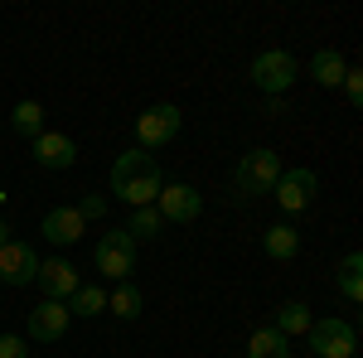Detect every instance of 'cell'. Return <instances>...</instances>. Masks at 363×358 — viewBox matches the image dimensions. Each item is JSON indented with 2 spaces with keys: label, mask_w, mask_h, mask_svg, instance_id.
Returning a JSON list of instances; mask_svg holds the SVG:
<instances>
[{
  "label": "cell",
  "mask_w": 363,
  "mask_h": 358,
  "mask_svg": "<svg viewBox=\"0 0 363 358\" xmlns=\"http://www.w3.org/2000/svg\"><path fill=\"white\" fill-rule=\"evenodd\" d=\"M344 73H349V63H344L339 49H320V54L310 58V78H315L320 87H339V83H344Z\"/></svg>",
  "instance_id": "15"
},
{
  "label": "cell",
  "mask_w": 363,
  "mask_h": 358,
  "mask_svg": "<svg viewBox=\"0 0 363 358\" xmlns=\"http://www.w3.org/2000/svg\"><path fill=\"white\" fill-rule=\"evenodd\" d=\"M34 160L44 169H73L78 165V145H73V136H63V131H44V136L34 140Z\"/></svg>",
  "instance_id": "13"
},
{
  "label": "cell",
  "mask_w": 363,
  "mask_h": 358,
  "mask_svg": "<svg viewBox=\"0 0 363 358\" xmlns=\"http://www.w3.org/2000/svg\"><path fill=\"white\" fill-rule=\"evenodd\" d=\"M39 233L54 242V247H73V242H83V233H87V223L78 218V208H49L44 213V223H39Z\"/></svg>",
  "instance_id": "12"
},
{
  "label": "cell",
  "mask_w": 363,
  "mask_h": 358,
  "mask_svg": "<svg viewBox=\"0 0 363 358\" xmlns=\"http://www.w3.org/2000/svg\"><path fill=\"white\" fill-rule=\"evenodd\" d=\"M262 247L272 262H296V252H301V233L291 228V223H272L267 233H262Z\"/></svg>",
  "instance_id": "14"
},
{
  "label": "cell",
  "mask_w": 363,
  "mask_h": 358,
  "mask_svg": "<svg viewBox=\"0 0 363 358\" xmlns=\"http://www.w3.org/2000/svg\"><path fill=\"white\" fill-rule=\"evenodd\" d=\"M160 165L150 160V155H140V150H126V155H116L112 165V194L116 198H126L131 208H150L155 203V194H160Z\"/></svg>",
  "instance_id": "1"
},
{
  "label": "cell",
  "mask_w": 363,
  "mask_h": 358,
  "mask_svg": "<svg viewBox=\"0 0 363 358\" xmlns=\"http://www.w3.org/2000/svg\"><path fill=\"white\" fill-rule=\"evenodd\" d=\"M252 83L262 87L267 97H281L286 87L296 83V58L286 54V49H262V54L252 58Z\"/></svg>",
  "instance_id": "6"
},
{
  "label": "cell",
  "mask_w": 363,
  "mask_h": 358,
  "mask_svg": "<svg viewBox=\"0 0 363 358\" xmlns=\"http://www.w3.org/2000/svg\"><path fill=\"white\" fill-rule=\"evenodd\" d=\"M247 358H291V339L267 325V330H257L247 339Z\"/></svg>",
  "instance_id": "18"
},
{
  "label": "cell",
  "mask_w": 363,
  "mask_h": 358,
  "mask_svg": "<svg viewBox=\"0 0 363 358\" xmlns=\"http://www.w3.org/2000/svg\"><path fill=\"white\" fill-rule=\"evenodd\" d=\"M102 310H107V291L102 286H87V281L73 291V301H68V315H83V320L102 315Z\"/></svg>",
  "instance_id": "21"
},
{
  "label": "cell",
  "mask_w": 363,
  "mask_h": 358,
  "mask_svg": "<svg viewBox=\"0 0 363 358\" xmlns=\"http://www.w3.org/2000/svg\"><path fill=\"white\" fill-rule=\"evenodd\" d=\"M73 208H78V218H83V223H92V218H107V198H102V194H87L83 203H73Z\"/></svg>",
  "instance_id": "23"
},
{
  "label": "cell",
  "mask_w": 363,
  "mask_h": 358,
  "mask_svg": "<svg viewBox=\"0 0 363 358\" xmlns=\"http://www.w3.org/2000/svg\"><path fill=\"white\" fill-rule=\"evenodd\" d=\"M34 286L44 291V301H73V291L83 286V276H78V267L73 262H63V257H54V262H39V276H34Z\"/></svg>",
  "instance_id": "11"
},
{
  "label": "cell",
  "mask_w": 363,
  "mask_h": 358,
  "mask_svg": "<svg viewBox=\"0 0 363 358\" xmlns=\"http://www.w3.org/2000/svg\"><path fill=\"white\" fill-rule=\"evenodd\" d=\"M92 262H97V272L107 276V281H126V276L136 272V237H131L126 228L102 233V242H97V252H92Z\"/></svg>",
  "instance_id": "5"
},
{
  "label": "cell",
  "mask_w": 363,
  "mask_h": 358,
  "mask_svg": "<svg viewBox=\"0 0 363 358\" xmlns=\"http://www.w3.org/2000/svg\"><path fill=\"white\" fill-rule=\"evenodd\" d=\"M34 276H39V252L20 237H10L0 247V281L5 286H34Z\"/></svg>",
  "instance_id": "10"
},
{
  "label": "cell",
  "mask_w": 363,
  "mask_h": 358,
  "mask_svg": "<svg viewBox=\"0 0 363 358\" xmlns=\"http://www.w3.org/2000/svg\"><path fill=\"white\" fill-rule=\"evenodd\" d=\"M107 310H112L116 320H136L140 310H145V296H140V286H131V281H116V291L107 296Z\"/></svg>",
  "instance_id": "17"
},
{
  "label": "cell",
  "mask_w": 363,
  "mask_h": 358,
  "mask_svg": "<svg viewBox=\"0 0 363 358\" xmlns=\"http://www.w3.org/2000/svg\"><path fill=\"white\" fill-rule=\"evenodd\" d=\"M310 325H315L310 305H306V301H286V305L277 310V325H272V330L286 334V339H296V334H310Z\"/></svg>",
  "instance_id": "16"
},
{
  "label": "cell",
  "mask_w": 363,
  "mask_h": 358,
  "mask_svg": "<svg viewBox=\"0 0 363 358\" xmlns=\"http://www.w3.org/2000/svg\"><path fill=\"white\" fill-rule=\"evenodd\" d=\"M272 194H277V203L286 213H306L310 203H315V194H320V174L315 169H281Z\"/></svg>",
  "instance_id": "7"
},
{
  "label": "cell",
  "mask_w": 363,
  "mask_h": 358,
  "mask_svg": "<svg viewBox=\"0 0 363 358\" xmlns=\"http://www.w3.org/2000/svg\"><path fill=\"white\" fill-rule=\"evenodd\" d=\"M0 358H29L25 339L20 334H0Z\"/></svg>",
  "instance_id": "25"
},
{
  "label": "cell",
  "mask_w": 363,
  "mask_h": 358,
  "mask_svg": "<svg viewBox=\"0 0 363 358\" xmlns=\"http://www.w3.org/2000/svg\"><path fill=\"white\" fill-rule=\"evenodd\" d=\"M5 242H10V223L0 218V247H5Z\"/></svg>",
  "instance_id": "26"
},
{
  "label": "cell",
  "mask_w": 363,
  "mask_h": 358,
  "mask_svg": "<svg viewBox=\"0 0 363 358\" xmlns=\"http://www.w3.org/2000/svg\"><path fill=\"white\" fill-rule=\"evenodd\" d=\"M339 87H344V97H349L354 107L363 102V73H359V68H349V73H344V83H339Z\"/></svg>",
  "instance_id": "24"
},
{
  "label": "cell",
  "mask_w": 363,
  "mask_h": 358,
  "mask_svg": "<svg viewBox=\"0 0 363 358\" xmlns=\"http://www.w3.org/2000/svg\"><path fill=\"white\" fill-rule=\"evenodd\" d=\"M155 213L165 223H194L203 213V194L194 184H160L155 194Z\"/></svg>",
  "instance_id": "8"
},
{
  "label": "cell",
  "mask_w": 363,
  "mask_h": 358,
  "mask_svg": "<svg viewBox=\"0 0 363 358\" xmlns=\"http://www.w3.org/2000/svg\"><path fill=\"white\" fill-rule=\"evenodd\" d=\"M179 126H184V111L174 107V102L145 107L136 116V150H165L169 140L179 136Z\"/></svg>",
  "instance_id": "2"
},
{
  "label": "cell",
  "mask_w": 363,
  "mask_h": 358,
  "mask_svg": "<svg viewBox=\"0 0 363 358\" xmlns=\"http://www.w3.org/2000/svg\"><path fill=\"white\" fill-rule=\"evenodd\" d=\"M160 228H165V218L155 213V203H150V208H136V213H131V223H126V233H131L136 242H150V237H160Z\"/></svg>",
  "instance_id": "22"
},
{
  "label": "cell",
  "mask_w": 363,
  "mask_h": 358,
  "mask_svg": "<svg viewBox=\"0 0 363 358\" xmlns=\"http://www.w3.org/2000/svg\"><path fill=\"white\" fill-rule=\"evenodd\" d=\"M10 126H15V136L39 140V136H44V107H39V102H15V111H10Z\"/></svg>",
  "instance_id": "19"
},
{
  "label": "cell",
  "mask_w": 363,
  "mask_h": 358,
  "mask_svg": "<svg viewBox=\"0 0 363 358\" xmlns=\"http://www.w3.org/2000/svg\"><path fill=\"white\" fill-rule=\"evenodd\" d=\"M339 291H344V301H349V305L363 301V257H359V252H349V257L339 262Z\"/></svg>",
  "instance_id": "20"
},
{
  "label": "cell",
  "mask_w": 363,
  "mask_h": 358,
  "mask_svg": "<svg viewBox=\"0 0 363 358\" xmlns=\"http://www.w3.org/2000/svg\"><path fill=\"white\" fill-rule=\"evenodd\" d=\"M310 354L315 358H354L359 354V330H354V320H315L310 325Z\"/></svg>",
  "instance_id": "4"
},
{
  "label": "cell",
  "mask_w": 363,
  "mask_h": 358,
  "mask_svg": "<svg viewBox=\"0 0 363 358\" xmlns=\"http://www.w3.org/2000/svg\"><path fill=\"white\" fill-rule=\"evenodd\" d=\"M281 179V155L277 150H247L242 160H238V169H233V189L242 194H272Z\"/></svg>",
  "instance_id": "3"
},
{
  "label": "cell",
  "mask_w": 363,
  "mask_h": 358,
  "mask_svg": "<svg viewBox=\"0 0 363 358\" xmlns=\"http://www.w3.org/2000/svg\"><path fill=\"white\" fill-rule=\"evenodd\" d=\"M68 325H73V315H68L63 301H39L34 310H29L25 334L34 339V344H58V339L68 334Z\"/></svg>",
  "instance_id": "9"
}]
</instances>
